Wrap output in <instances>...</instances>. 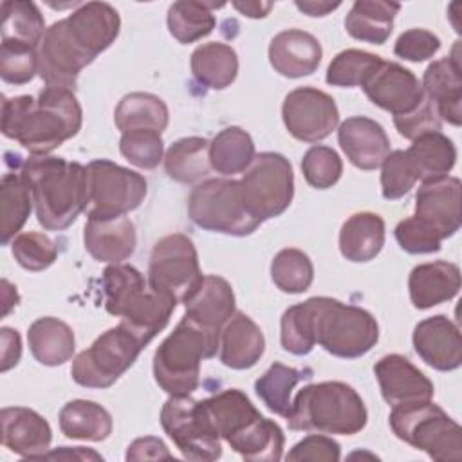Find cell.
Returning <instances> with one entry per match:
<instances>
[{
    "instance_id": "cell-1",
    "label": "cell",
    "mask_w": 462,
    "mask_h": 462,
    "mask_svg": "<svg viewBox=\"0 0 462 462\" xmlns=\"http://www.w3.org/2000/svg\"><path fill=\"white\" fill-rule=\"evenodd\" d=\"M83 112L72 90L45 87L36 97H2V134L31 155H49L81 130Z\"/></svg>"
},
{
    "instance_id": "cell-2",
    "label": "cell",
    "mask_w": 462,
    "mask_h": 462,
    "mask_svg": "<svg viewBox=\"0 0 462 462\" xmlns=\"http://www.w3.org/2000/svg\"><path fill=\"white\" fill-rule=\"evenodd\" d=\"M23 177L32 193L40 226L67 229L87 208V170L79 162L54 155H32L23 162Z\"/></svg>"
},
{
    "instance_id": "cell-3",
    "label": "cell",
    "mask_w": 462,
    "mask_h": 462,
    "mask_svg": "<svg viewBox=\"0 0 462 462\" xmlns=\"http://www.w3.org/2000/svg\"><path fill=\"white\" fill-rule=\"evenodd\" d=\"M285 419L294 431L356 435L366 426L368 413L361 395L350 384L323 381L303 386Z\"/></svg>"
},
{
    "instance_id": "cell-4",
    "label": "cell",
    "mask_w": 462,
    "mask_h": 462,
    "mask_svg": "<svg viewBox=\"0 0 462 462\" xmlns=\"http://www.w3.org/2000/svg\"><path fill=\"white\" fill-rule=\"evenodd\" d=\"M105 309L121 318L144 345H148L170 321L175 303L148 287L144 276L128 263H110L103 271Z\"/></svg>"
},
{
    "instance_id": "cell-5",
    "label": "cell",
    "mask_w": 462,
    "mask_h": 462,
    "mask_svg": "<svg viewBox=\"0 0 462 462\" xmlns=\"http://www.w3.org/2000/svg\"><path fill=\"white\" fill-rule=\"evenodd\" d=\"M220 334L182 316L153 354L155 383L170 395H189L200 383V363L217 354Z\"/></svg>"
},
{
    "instance_id": "cell-6",
    "label": "cell",
    "mask_w": 462,
    "mask_h": 462,
    "mask_svg": "<svg viewBox=\"0 0 462 462\" xmlns=\"http://www.w3.org/2000/svg\"><path fill=\"white\" fill-rule=\"evenodd\" d=\"M310 305L316 343L328 354L356 359L375 346L379 325L368 310L327 296L310 298Z\"/></svg>"
},
{
    "instance_id": "cell-7",
    "label": "cell",
    "mask_w": 462,
    "mask_h": 462,
    "mask_svg": "<svg viewBox=\"0 0 462 462\" xmlns=\"http://www.w3.org/2000/svg\"><path fill=\"white\" fill-rule=\"evenodd\" d=\"M390 428L397 439L439 462L462 458V430L440 406L417 401L392 406Z\"/></svg>"
},
{
    "instance_id": "cell-8",
    "label": "cell",
    "mask_w": 462,
    "mask_h": 462,
    "mask_svg": "<svg viewBox=\"0 0 462 462\" xmlns=\"http://www.w3.org/2000/svg\"><path fill=\"white\" fill-rule=\"evenodd\" d=\"M188 213L195 226L231 236H245L262 224L245 206L242 188L233 179L199 182L188 197Z\"/></svg>"
},
{
    "instance_id": "cell-9",
    "label": "cell",
    "mask_w": 462,
    "mask_h": 462,
    "mask_svg": "<svg viewBox=\"0 0 462 462\" xmlns=\"http://www.w3.org/2000/svg\"><path fill=\"white\" fill-rule=\"evenodd\" d=\"M202 280L199 254L191 238L173 233L153 245L148 263V287L153 292L175 305H186Z\"/></svg>"
},
{
    "instance_id": "cell-10",
    "label": "cell",
    "mask_w": 462,
    "mask_h": 462,
    "mask_svg": "<svg viewBox=\"0 0 462 462\" xmlns=\"http://www.w3.org/2000/svg\"><path fill=\"white\" fill-rule=\"evenodd\" d=\"M144 346L128 327L119 323L74 357L70 375L79 386L108 388L135 363Z\"/></svg>"
},
{
    "instance_id": "cell-11",
    "label": "cell",
    "mask_w": 462,
    "mask_h": 462,
    "mask_svg": "<svg viewBox=\"0 0 462 462\" xmlns=\"http://www.w3.org/2000/svg\"><path fill=\"white\" fill-rule=\"evenodd\" d=\"M87 217L116 218L137 209L146 197V179L108 159L90 161L87 166Z\"/></svg>"
},
{
    "instance_id": "cell-12",
    "label": "cell",
    "mask_w": 462,
    "mask_h": 462,
    "mask_svg": "<svg viewBox=\"0 0 462 462\" xmlns=\"http://www.w3.org/2000/svg\"><path fill=\"white\" fill-rule=\"evenodd\" d=\"M238 182L247 209L260 222L280 217L292 202V166L282 153L262 152L254 155Z\"/></svg>"
},
{
    "instance_id": "cell-13",
    "label": "cell",
    "mask_w": 462,
    "mask_h": 462,
    "mask_svg": "<svg viewBox=\"0 0 462 462\" xmlns=\"http://www.w3.org/2000/svg\"><path fill=\"white\" fill-rule=\"evenodd\" d=\"M161 426L184 458L211 462L222 457L220 437L200 401L189 395H170L161 410Z\"/></svg>"
},
{
    "instance_id": "cell-14",
    "label": "cell",
    "mask_w": 462,
    "mask_h": 462,
    "mask_svg": "<svg viewBox=\"0 0 462 462\" xmlns=\"http://www.w3.org/2000/svg\"><path fill=\"white\" fill-rule=\"evenodd\" d=\"M282 119L294 139L318 143L336 130L339 110L327 92L314 87H300L285 96Z\"/></svg>"
},
{
    "instance_id": "cell-15",
    "label": "cell",
    "mask_w": 462,
    "mask_h": 462,
    "mask_svg": "<svg viewBox=\"0 0 462 462\" xmlns=\"http://www.w3.org/2000/svg\"><path fill=\"white\" fill-rule=\"evenodd\" d=\"M92 61L94 58L76 42L65 18L47 27L38 47V74L45 87L74 90L79 72Z\"/></svg>"
},
{
    "instance_id": "cell-16",
    "label": "cell",
    "mask_w": 462,
    "mask_h": 462,
    "mask_svg": "<svg viewBox=\"0 0 462 462\" xmlns=\"http://www.w3.org/2000/svg\"><path fill=\"white\" fill-rule=\"evenodd\" d=\"M368 99L393 117L413 112L424 101V90L417 76L395 61H384L363 85Z\"/></svg>"
},
{
    "instance_id": "cell-17",
    "label": "cell",
    "mask_w": 462,
    "mask_h": 462,
    "mask_svg": "<svg viewBox=\"0 0 462 462\" xmlns=\"http://www.w3.org/2000/svg\"><path fill=\"white\" fill-rule=\"evenodd\" d=\"M424 96L433 103L440 121L453 126L462 123V67H460V42L449 56L428 65L422 76Z\"/></svg>"
},
{
    "instance_id": "cell-18",
    "label": "cell",
    "mask_w": 462,
    "mask_h": 462,
    "mask_svg": "<svg viewBox=\"0 0 462 462\" xmlns=\"http://www.w3.org/2000/svg\"><path fill=\"white\" fill-rule=\"evenodd\" d=\"M417 356L439 372H451L462 365V337L458 327L444 314L419 321L413 328Z\"/></svg>"
},
{
    "instance_id": "cell-19",
    "label": "cell",
    "mask_w": 462,
    "mask_h": 462,
    "mask_svg": "<svg viewBox=\"0 0 462 462\" xmlns=\"http://www.w3.org/2000/svg\"><path fill=\"white\" fill-rule=\"evenodd\" d=\"M415 217L431 226L442 240L453 236L460 227V180L449 175L424 180L415 195Z\"/></svg>"
},
{
    "instance_id": "cell-20",
    "label": "cell",
    "mask_w": 462,
    "mask_h": 462,
    "mask_svg": "<svg viewBox=\"0 0 462 462\" xmlns=\"http://www.w3.org/2000/svg\"><path fill=\"white\" fill-rule=\"evenodd\" d=\"M374 374L383 399L392 406L430 401L433 397V383L401 354L383 356L375 363Z\"/></svg>"
},
{
    "instance_id": "cell-21",
    "label": "cell",
    "mask_w": 462,
    "mask_h": 462,
    "mask_svg": "<svg viewBox=\"0 0 462 462\" xmlns=\"http://www.w3.org/2000/svg\"><path fill=\"white\" fill-rule=\"evenodd\" d=\"M2 444L29 460H40L52 440L49 422L34 410L23 406H11L0 411Z\"/></svg>"
},
{
    "instance_id": "cell-22",
    "label": "cell",
    "mask_w": 462,
    "mask_h": 462,
    "mask_svg": "<svg viewBox=\"0 0 462 462\" xmlns=\"http://www.w3.org/2000/svg\"><path fill=\"white\" fill-rule=\"evenodd\" d=\"M337 141L346 159L359 170H375L390 153V139L384 128L365 116H354L341 123Z\"/></svg>"
},
{
    "instance_id": "cell-23",
    "label": "cell",
    "mask_w": 462,
    "mask_h": 462,
    "mask_svg": "<svg viewBox=\"0 0 462 462\" xmlns=\"http://www.w3.org/2000/svg\"><path fill=\"white\" fill-rule=\"evenodd\" d=\"M323 49L316 36L301 29L278 32L269 43L271 67L285 78H303L318 70Z\"/></svg>"
},
{
    "instance_id": "cell-24",
    "label": "cell",
    "mask_w": 462,
    "mask_h": 462,
    "mask_svg": "<svg viewBox=\"0 0 462 462\" xmlns=\"http://www.w3.org/2000/svg\"><path fill=\"white\" fill-rule=\"evenodd\" d=\"M67 23L76 42L94 60L114 43L121 27L119 13L106 2L79 4L67 16Z\"/></svg>"
},
{
    "instance_id": "cell-25",
    "label": "cell",
    "mask_w": 462,
    "mask_h": 462,
    "mask_svg": "<svg viewBox=\"0 0 462 462\" xmlns=\"http://www.w3.org/2000/svg\"><path fill=\"white\" fill-rule=\"evenodd\" d=\"M83 242L94 260L121 263L135 251V226L126 217L88 218L83 229Z\"/></svg>"
},
{
    "instance_id": "cell-26",
    "label": "cell",
    "mask_w": 462,
    "mask_h": 462,
    "mask_svg": "<svg viewBox=\"0 0 462 462\" xmlns=\"http://www.w3.org/2000/svg\"><path fill=\"white\" fill-rule=\"evenodd\" d=\"M408 291L411 305L420 310L449 301L460 291V269L444 260L420 263L410 273Z\"/></svg>"
},
{
    "instance_id": "cell-27",
    "label": "cell",
    "mask_w": 462,
    "mask_h": 462,
    "mask_svg": "<svg viewBox=\"0 0 462 462\" xmlns=\"http://www.w3.org/2000/svg\"><path fill=\"white\" fill-rule=\"evenodd\" d=\"M220 361L233 370L254 366L265 350L260 327L244 312H235L220 330Z\"/></svg>"
},
{
    "instance_id": "cell-28",
    "label": "cell",
    "mask_w": 462,
    "mask_h": 462,
    "mask_svg": "<svg viewBox=\"0 0 462 462\" xmlns=\"http://www.w3.org/2000/svg\"><path fill=\"white\" fill-rule=\"evenodd\" d=\"M186 318L197 325L218 332L229 321L235 310V292L227 280L208 274L204 276L197 292L186 301Z\"/></svg>"
},
{
    "instance_id": "cell-29",
    "label": "cell",
    "mask_w": 462,
    "mask_h": 462,
    "mask_svg": "<svg viewBox=\"0 0 462 462\" xmlns=\"http://www.w3.org/2000/svg\"><path fill=\"white\" fill-rule=\"evenodd\" d=\"M200 402L213 430L227 444L262 417L249 397L238 388L222 390Z\"/></svg>"
},
{
    "instance_id": "cell-30",
    "label": "cell",
    "mask_w": 462,
    "mask_h": 462,
    "mask_svg": "<svg viewBox=\"0 0 462 462\" xmlns=\"http://www.w3.org/2000/svg\"><path fill=\"white\" fill-rule=\"evenodd\" d=\"M384 245V220L372 211L348 217L339 231V251L350 262H370Z\"/></svg>"
},
{
    "instance_id": "cell-31",
    "label": "cell",
    "mask_w": 462,
    "mask_h": 462,
    "mask_svg": "<svg viewBox=\"0 0 462 462\" xmlns=\"http://www.w3.org/2000/svg\"><path fill=\"white\" fill-rule=\"evenodd\" d=\"M27 341L34 359L45 366L67 363L76 350L72 328L52 316L38 318L27 330Z\"/></svg>"
},
{
    "instance_id": "cell-32",
    "label": "cell",
    "mask_w": 462,
    "mask_h": 462,
    "mask_svg": "<svg viewBox=\"0 0 462 462\" xmlns=\"http://www.w3.org/2000/svg\"><path fill=\"white\" fill-rule=\"evenodd\" d=\"M399 9L401 4L395 2L357 0L345 18V29L359 42L383 45L393 31V18Z\"/></svg>"
},
{
    "instance_id": "cell-33",
    "label": "cell",
    "mask_w": 462,
    "mask_h": 462,
    "mask_svg": "<svg viewBox=\"0 0 462 462\" xmlns=\"http://www.w3.org/2000/svg\"><path fill=\"white\" fill-rule=\"evenodd\" d=\"M191 74L208 88H227L238 74V58L235 49L222 42L199 45L191 52Z\"/></svg>"
},
{
    "instance_id": "cell-34",
    "label": "cell",
    "mask_w": 462,
    "mask_h": 462,
    "mask_svg": "<svg viewBox=\"0 0 462 462\" xmlns=\"http://www.w3.org/2000/svg\"><path fill=\"white\" fill-rule=\"evenodd\" d=\"M112 415L97 402L76 399L60 411V430L67 439L99 442L110 437Z\"/></svg>"
},
{
    "instance_id": "cell-35",
    "label": "cell",
    "mask_w": 462,
    "mask_h": 462,
    "mask_svg": "<svg viewBox=\"0 0 462 462\" xmlns=\"http://www.w3.org/2000/svg\"><path fill=\"white\" fill-rule=\"evenodd\" d=\"M168 119L166 103L148 92L126 94L114 110V123L121 134L132 130H153L161 134L168 126Z\"/></svg>"
},
{
    "instance_id": "cell-36",
    "label": "cell",
    "mask_w": 462,
    "mask_h": 462,
    "mask_svg": "<svg viewBox=\"0 0 462 462\" xmlns=\"http://www.w3.org/2000/svg\"><path fill=\"white\" fill-rule=\"evenodd\" d=\"M406 155L422 182L446 177L457 162V148L442 132H428L415 137Z\"/></svg>"
},
{
    "instance_id": "cell-37",
    "label": "cell",
    "mask_w": 462,
    "mask_h": 462,
    "mask_svg": "<svg viewBox=\"0 0 462 462\" xmlns=\"http://www.w3.org/2000/svg\"><path fill=\"white\" fill-rule=\"evenodd\" d=\"M166 173L182 184H193L213 170L209 162V141L204 137H182L164 153Z\"/></svg>"
},
{
    "instance_id": "cell-38",
    "label": "cell",
    "mask_w": 462,
    "mask_h": 462,
    "mask_svg": "<svg viewBox=\"0 0 462 462\" xmlns=\"http://www.w3.org/2000/svg\"><path fill=\"white\" fill-rule=\"evenodd\" d=\"M32 206L31 186L23 173H5L0 182V235L4 245L23 227Z\"/></svg>"
},
{
    "instance_id": "cell-39",
    "label": "cell",
    "mask_w": 462,
    "mask_h": 462,
    "mask_svg": "<svg viewBox=\"0 0 462 462\" xmlns=\"http://www.w3.org/2000/svg\"><path fill=\"white\" fill-rule=\"evenodd\" d=\"M254 159V143L240 126L220 130L209 143V162L217 173H244Z\"/></svg>"
},
{
    "instance_id": "cell-40",
    "label": "cell",
    "mask_w": 462,
    "mask_h": 462,
    "mask_svg": "<svg viewBox=\"0 0 462 462\" xmlns=\"http://www.w3.org/2000/svg\"><path fill=\"white\" fill-rule=\"evenodd\" d=\"M310 368H294L283 363H273L254 383V392L265 404V408L276 415L287 417L291 410V393L294 386L303 381L310 379Z\"/></svg>"
},
{
    "instance_id": "cell-41",
    "label": "cell",
    "mask_w": 462,
    "mask_h": 462,
    "mask_svg": "<svg viewBox=\"0 0 462 462\" xmlns=\"http://www.w3.org/2000/svg\"><path fill=\"white\" fill-rule=\"evenodd\" d=\"M2 11V42L22 43L38 49L45 34V20L38 5L22 0H4Z\"/></svg>"
},
{
    "instance_id": "cell-42",
    "label": "cell",
    "mask_w": 462,
    "mask_h": 462,
    "mask_svg": "<svg viewBox=\"0 0 462 462\" xmlns=\"http://www.w3.org/2000/svg\"><path fill=\"white\" fill-rule=\"evenodd\" d=\"M222 5L224 4L193 2V0L173 2L166 16L170 34L179 43H193L208 36L217 25V20L211 9L222 7Z\"/></svg>"
},
{
    "instance_id": "cell-43",
    "label": "cell",
    "mask_w": 462,
    "mask_h": 462,
    "mask_svg": "<svg viewBox=\"0 0 462 462\" xmlns=\"http://www.w3.org/2000/svg\"><path fill=\"white\" fill-rule=\"evenodd\" d=\"M285 437L282 428L263 415L254 420L242 435L229 442L244 460L249 462H276L283 455Z\"/></svg>"
},
{
    "instance_id": "cell-44",
    "label": "cell",
    "mask_w": 462,
    "mask_h": 462,
    "mask_svg": "<svg viewBox=\"0 0 462 462\" xmlns=\"http://www.w3.org/2000/svg\"><path fill=\"white\" fill-rule=\"evenodd\" d=\"M381 63L383 60L377 54L346 49L332 58L325 79L332 87H363Z\"/></svg>"
},
{
    "instance_id": "cell-45",
    "label": "cell",
    "mask_w": 462,
    "mask_h": 462,
    "mask_svg": "<svg viewBox=\"0 0 462 462\" xmlns=\"http://www.w3.org/2000/svg\"><path fill=\"white\" fill-rule=\"evenodd\" d=\"M271 278L274 285L289 294L305 292L314 280L310 258L294 247L282 249L271 262Z\"/></svg>"
},
{
    "instance_id": "cell-46",
    "label": "cell",
    "mask_w": 462,
    "mask_h": 462,
    "mask_svg": "<svg viewBox=\"0 0 462 462\" xmlns=\"http://www.w3.org/2000/svg\"><path fill=\"white\" fill-rule=\"evenodd\" d=\"M280 341L283 350L294 356H307L314 348L316 336L310 298L289 307L283 312Z\"/></svg>"
},
{
    "instance_id": "cell-47",
    "label": "cell",
    "mask_w": 462,
    "mask_h": 462,
    "mask_svg": "<svg viewBox=\"0 0 462 462\" xmlns=\"http://www.w3.org/2000/svg\"><path fill=\"white\" fill-rule=\"evenodd\" d=\"M14 260L27 271H43L58 258V245L47 235L38 231L20 233L11 242Z\"/></svg>"
},
{
    "instance_id": "cell-48",
    "label": "cell",
    "mask_w": 462,
    "mask_h": 462,
    "mask_svg": "<svg viewBox=\"0 0 462 462\" xmlns=\"http://www.w3.org/2000/svg\"><path fill=\"white\" fill-rule=\"evenodd\" d=\"M301 171L312 188L328 189L341 179L343 162L334 148L316 144L305 152L301 159Z\"/></svg>"
},
{
    "instance_id": "cell-49",
    "label": "cell",
    "mask_w": 462,
    "mask_h": 462,
    "mask_svg": "<svg viewBox=\"0 0 462 462\" xmlns=\"http://www.w3.org/2000/svg\"><path fill=\"white\" fill-rule=\"evenodd\" d=\"M121 155L141 170H153L162 161L164 146L159 132L153 130H132L119 139Z\"/></svg>"
},
{
    "instance_id": "cell-50",
    "label": "cell",
    "mask_w": 462,
    "mask_h": 462,
    "mask_svg": "<svg viewBox=\"0 0 462 462\" xmlns=\"http://www.w3.org/2000/svg\"><path fill=\"white\" fill-rule=\"evenodd\" d=\"M381 170V191L386 200L404 197L419 180V175L406 155V150H395L386 155Z\"/></svg>"
},
{
    "instance_id": "cell-51",
    "label": "cell",
    "mask_w": 462,
    "mask_h": 462,
    "mask_svg": "<svg viewBox=\"0 0 462 462\" xmlns=\"http://www.w3.org/2000/svg\"><path fill=\"white\" fill-rule=\"evenodd\" d=\"M38 72V49L2 42L0 45V76L5 83L25 85Z\"/></svg>"
},
{
    "instance_id": "cell-52",
    "label": "cell",
    "mask_w": 462,
    "mask_h": 462,
    "mask_svg": "<svg viewBox=\"0 0 462 462\" xmlns=\"http://www.w3.org/2000/svg\"><path fill=\"white\" fill-rule=\"evenodd\" d=\"M395 240L410 254H430L440 251L442 236L419 217H408L395 226Z\"/></svg>"
},
{
    "instance_id": "cell-53",
    "label": "cell",
    "mask_w": 462,
    "mask_h": 462,
    "mask_svg": "<svg viewBox=\"0 0 462 462\" xmlns=\"http://www.w3.org/2000/svg\"><path fill=\"white\" fill-rule=\"evenodd\" d=\"M439 49H440L439 36L428 29H408L397 38L393 45L395 56L408 61H415V63L433 58L439 52Z\"/></svg>"
},
{
    "instance_id": "cell-54",
    "label": "cell",
    "mask_w": 462,
    "mask_h": 462,
    "mask_svg": "<svg viewBox=\"0 0 462 462\" xmlns=\"http://www.w3.org/2000/svg\"><path fill=\"white\" fill-rule=\"evenodd\" d=\"M393 125L402 137L413 141L415 137H419L422 134L440 132L442 121H440L433 103L428 97H424V101L413 112H410L406 116L393 117Z\"/></svg>"
},
{
    "instance_id": "cell-55",
    "label": "cell",
    "mask_w": 462,
    "mask_h": 462,
    "mask_svg": "<svg viewBox=\"0 0 462 462\" xmlns=\"http://www.w3.org/2000/svg\"><path fill=\"white\" fill-rule=\"evenodd\" d=\"M341 458L339 444L327 437V435H307L303 440L292 446L287 453V460H325V462H337Z\"/></svg>"
},
{
    "instance_id": "cell-56",
    "label": "cell",
    "mask_w": 462,
    "mask_h": 462,
    "mask_svg": "<svg viewBox=\"0 0 462 462\" xmlns=\"http://www.w3.org/2000/svg\"><path fill=\"white\" fill-rule=\"evenodd\" d=\"M171 458L166 444L157 437L135 439L126 449V460H159Z\"/></svg>"
},
{
    "instance_id": "cell-57",
    "label": "cell",
    "mask_w": 462,
    "mask_h": 462,
    "mask_svg": "<svg viewBox=\"0 0 462 462\" xmlns=\"http://www.w3.org/2000/svg\"><path fill=\"white\" fill-rule=\"evenodd\" d=\"M0 352H2V372H7L9 368L16 366L22 356V339L16 328L2 327L0 328Z\"/></svg>"
},
{
    "instance_id": "cell-58",
    "label": "cell",
    "mask_w": 462,
    "mask_h": 462,
    "mask_svg": "<svg viewBox=\"0 0 462 462\" xmlns=\"http://www.w3.org/2000/svg\"><path fill=\"white\" fill-rule=\"evenodd\" d=\"M42 458H58V460H103V457L92 449H87V448H60V449H54V451H47ZM40 458V460H42Z\"/></svg>"
},
{
    "instance_id": "cell-59",
    "label": "cell",
    "mask_w": 462,
    "mask_h": 462,
    "mask_svg": "<svg viewBox=\"0 0 462 462\" xmlns=\"http://www.w3.org/2000/svg\"><path fill=\"white\" fill-rule=\"evenodd\" d=\"M233 7L249 16V18H263L269 14L273 9V2H256V0H247V2H233Z\"/></svg>"
},
{
    "instance_id": "cell-60",
    "label": "cell",
    "mask_w": 462,
    "mask_h": 462,
    "mask_svg": "<svg viewBox=\"0 0 462 462\" xmlns=\"http://www.w3.org/2000/svg\"><path fill=\"white\" fill-rule=\"evenodd\" d=\"M341 5V2H316V0H307V2H296V7L309 14V16H325L330 11L337 9Z\"/></svg>"
},
{
    "instance_id": "cell-61",
    "label": "cell",
    "mask_w": 462,
    "mask_h": 462,
    "mask_svg": "<svg viewBox=\"0 0 462 462\" xmlns=\"http://www.w3.org/2000/svg\"><path fill=\"white\" fill-rule=\"evenodd\" d=\"M2 285H4V316H7L11 307L13 305L16 307L20 296L16 292V287H11V283L7 280H2Z\"/></svg>"
}]
</instances>
